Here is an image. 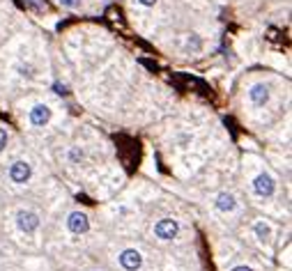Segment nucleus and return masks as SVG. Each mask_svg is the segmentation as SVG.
Wrapping results in <instances>:
<instances>
[{
	"instance_id": "1a4fd4ad",
	"label": "nucleus",
	"mask_w": 292,
	"mask_h": 271,
	"mask_svg": "<svg viewBox=\"0 0 292 271\" xmlns=\"http://www.w3.org/2000/svg\"><path fill=\"white\" fill-rule=\"evenodd\" d=\"M216 209L223 211V214H230V211L237 209V198L232 193H221L216 198Z\"/></svg>"
},
{
	"instance_id": "20e7f679",
	"label": "nucleus",
	"mask_w": 292,
	"mask_h": 271,
	"mask_svg": "<svg viewBox=\"0 0 292 271\" xmlns=\"http://www.w3.org/2000/svg\"><path fill=\"white\" fill-rule=\"evenodd\" d=\"M32 175V168L28 161H14L12 166H9V179L14 184H26Z\"/></svg>"
},
{
	"instance_id": "9d476101",
	"label": "nucleus",
	"mask_w": 292,
	"mask_h": 271,
	"mask_svg": "<svg viewBox=\"0 0 292 271\" xmlns=\"http://www.w3.org/2000/svg\"><path fill=\"white\" fill-rule=\"evenodd\" d=\"M253 230H256V235L260 241H267L269 239V235H272V230H269V225H265L262 221H258L256 225H253Z\"/></svg>"
},
{
	"instance_id": "f03ea898",
	"label": "nucleus",
	"mask_w": 292,
	"mask_h": 271,
	"mask_svg": "<svg viewBox=\"0 0 292 271\" xmlns=\"http://www.w3.org/2000/svg\"><path fill=\"white\" fill-rule=\"evenodd\" d=\"M177 232H179V223L175 219H161L157 225H154V235L163 239V241H170V239H175Z\"/></svg>"
},
{
	"instance_id": "f8f14e48",
	"label": "nucleus",
	"mask_w": 292,
	"mask_h": 271,
	"mask_svg": "<svg viewBox=\"0 0 292 271\" xmlns=\"http://www.w3.org/2000/svg\"><path fill=\"white\" fill-rule=\"evenodd\" d=\"M5 145H7V133H5V129H0V152L5 149Z\"/></svg>"
},
{
	"instance_id": "423d86ee",
	"label": "nucleus",
	"mask_w": 292,
	"mask_h": 271,
	"mask_svg": "<svg viewBox=\"0 0 292 271\" xmlns=\"http://www.w3.org/2000/svg\"><path fill=\"white\" fill-rule=\"evenodd\" d=\"M120 264L124 271H138L143 267V255L136 248H127L120 253Z\"/></svg>"
},
{
	"instance_id": "2eb2a0df",
	"label": "nucleus",
	"mask_w": 292,
	"mask_h": 271,
	"mask_svg": "<svg viewBox=\"0 0 292 271\" xmlns=\"http://www.w3.org/2000/svg\"><path fill=\"white\" fill-rule=\"evenodd\" d=\"M154 2H157V0H141V5H145V7H152Z\"/></svg>"
},
{
	"instance_id": "4468645a",
	"label": "nucleus",
	"mask_w": 292,
	"mask_h": 271,
	"mask_svg": "<svg viewBox=\"0 0 292 271\" xmlns=\"http://www.w3.org/2000/svg\"><path fill=\"white\" fill-rule=\"evenodd\" d=\"M230 271H253L251 267H246V264H239V267H232Z\"/></svg>"
},
{
	"instance_id": "7ed1b4c3",
	"label": "nucleus",
	"mask_w": 292,
	"mask_h": 271,
	"mask_svg": "<svg viewBox=\"0 0 292 271\" xmlns=\"http://www.w3.org/2000/svg\"><path fill=\"white\" fill-rule=\"evenodd\" d=\"M253 191H256L260 198H269V195L276 191L274 177L269 175V173H260V175L253 179Z\"/></svg>"
},
{
	"instance_id": "39448f33",
	"label": "nucleus",
	"mask_w": 292,
	"mask_h": 271,
	"mask_svg": "<svg viewBox=\"0 0 292 271\" xmlns=\"http://www.w3.org/2000/svg\"><path fill=\"white\" fill-rule=\"evenodd\" d=\"M67 227L74 235H85L90 230V221L83 211H71L69 216H67Z\"/></svg>"
},
{
	"instance_id": "f257e3e1",
	"label": "nucleus",
	"mask_w": 292,
	"mask_h": 271,
	"mask_svg": "<svg viewBox=\"0 0 292 271\" xmlns=\"http://www.w3.org/2000/svg\"><path fill=\"white\" fill-rule=\"evenodd\" d=\"M16 227L21 230V232L30 235V232H35L37 227H39V216H37L35 211H30V209L16 211Z\"/></svg>"
},
{
	"instance_id": "6e6552de",
	"label": "nucleus",
	"mask_w": 292,
	"mask_h": 271,
	"mask_svg": "<svg viewBox=\"0 0 292 271\" xmlns=\"http://www.w3.org/2000/svg\"><path fill=\"white\" fill-rule=\"evenodd\" d=\"M248 99H251V104L253 106H265L267 101H269V85H265V83H258V85H253L251 88V92H248Z\"/></svg>"
},
{
	"instance_id": "0eeeda50",
	"label": "nucleus",
	"mask_w": 292,
	"mask_h": 271,
	"mask_svg": "<svg viewBox=\"0 0 292 271\" xmlns=\"http://www.w3.org/2000/svg\"><path fill=\"white\" fill-rule=\"evenodd\" d=\"M51 108L46 104H37L32 106V111H30V122H32V127H44V124L51 122Z\"/></svg>"
},
{
	"instance_id": "9b49d317",
	"label": "nucleus",
	"mask_w": 292,
	"mask_h": 271,
	"mask_svg": "<svg viewBox=\"0 0 292 271\" xmlns=\"http://www.w3.org/2000/svg\"><path fill=\"white\" fill-rule=\"evenodd\" d=\"M62 7H69V9H76L81 5V0H60Z\"/></svg>"
},
{
	"instance_id": "ddd939ff",
	"label": "nucleus",
	"mask_w": 292,
	"mask_h": 271,
	"mask_svg": "<svg viewBox=\"0 0 292 271\" xmlns=\"http://www.w3.org/2000/svg\"><path fill=\"white\" fill-rule=\"evenodd\" d=\"M79 159H83V152H81L79 147L71 149V161H79Z\"/></svg>"
}]
</instances>
